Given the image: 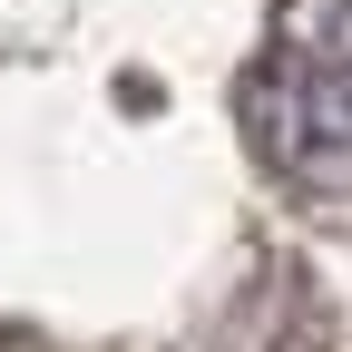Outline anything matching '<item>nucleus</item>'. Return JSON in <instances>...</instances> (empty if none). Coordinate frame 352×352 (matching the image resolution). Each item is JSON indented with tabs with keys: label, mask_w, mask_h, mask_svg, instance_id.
Listing matches in <instances>:
<instances>
[{
	"label": "nucleus",
	"mask_w": 352,
	"mask_h": 352,
	"mask_svg": "<svg viewBox=\"0 0 352 352\" xmlns=\"http://www.w3.org/2000/svg\"><path fill=\"white\" fill-rule=\"evenodd\" d=\"M254 147L314 196H352V0H294L254 78Z\"/></svg>",
	"instance_id": "obj_1"
}]
</instances>
